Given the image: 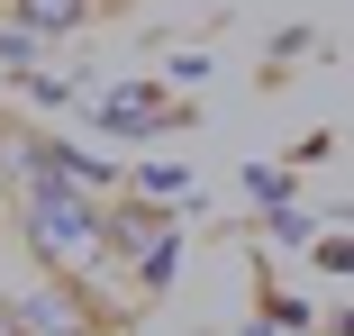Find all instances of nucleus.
Masks as SVG:
<instances>
[{
  "mask_svg": "<svg viewBox=\"0 0 354 336\" xmlns=\"http://www.w3.org/2000/svg\"><path fill=\"white\" fill-rule=\"evenodd\" d=\"M46 55H55V37H37L28 19H0V73H37Z\"/></svg>",
  "mask_w": 354,
  "mask_h": 336,
  "instance_id": "nucleus-6",
  "label": "nucleus"
},
{
  "mask_svg": "<svg viewBox=\"0 0 354 336\" xmlns=\"http://www.w3.org/2000/svg\"><path fill=\"white\" fill-rule=\"evenodd\" d=\"M91 118L109 127V137H164V127H182V109H173L164 82H118V91H100Z\"/></svg>",
  "mask_w": 354,
  "mask_h": 336,
  "instance_id": "nucleus-3",
  "label": "nucleus"
},
{
  "mask_svg": "<svg viewBox=\"0 0 354 336\" xmlns=\"http://www.w3.org/2000/svg\"><path fill=\"white\" fill-rule=\"evenodd\" d=\"M19 236H28V254L46 263V273H109V254H100V191H82V182H64V173H28L19 182Z\"/></svg>",
  "mask_w": 354,
  "mask_h": 336,
  "instance_id": "nucleus-1",
  "label": "nucleus"
},
{
  "mask_svg": "<svg viewBox=\"0 0 354 336\" xmlns=\"http://www.w3.org/2000/svg\"><path fill=\"white\" fill-rule=\"evenodd\" d=\"M10 318H19V336H100V327H109V318L91 309L82 273H46V282L10 291Z\"/></svg>",
  "mask_w": 354,
  "mask_h": 336,
  "instance_id": "nucleus-2",
  "label": "nucleus"
},
{
  "mask_svg": "<svg viewBox=\"0 0 354 336\" xmlns=\"http://www.w3.org/2000/svg\"><path fill=\"white\" fill-rule=\"evenodd\" d=\"M0 336H19V318H10V282H0Z\"/></svg>",
  "mask_w": 354,
  "mask_h": 336,
  "instance_id": "nucleus-8",
  "label": "nucleus"
},
{
  "mask_svg": "<svg viewBox=\"0 0 354 336\" xmlns=\"http://www.w3.org/2000/svg\"><path fill=\"white\" fill-rule=\"evenodd\" d=\"M100 10H109V0H10V19H28V28L55 37V46H64V37H82Z\"/></svg>",
  "mask_w": 354,
  "mask_h": 336,
  "instance_id": "nucleus-4",
  "label": "nucleus"
},
{
  "mask_svg": "<svg viewBox=\"0 0 354 336\" xmlns=\"http://www.w3.org/2000/svg\"><path fill=\"white\" fill-rule=\"evenodd\" d=\"M136 191H146V200H182L191 173H182V164H136Z\"/></svg>",
  "mask_w": 354,
  "mask_h": 336,
  "instance_id": "nucleus-7",
  "label": "nucleus"
},
{
  "mask_svg": "<svg viewBox=\"0 0 354 336\" xmlns=\"http://www.w3.org/2000/svg\"><path fill=\"white\" fill-rule=\"evenodd\" d=\"M127 263H136V273H127V291H136V300H164V291H173V263H182V236H173V227H155Z\"/></svg>",
  "mask_w": 354,
  "mask_h": 336,
  "instance_id": "nucleus-5",
  "label": "nucleus"
}]
</instances>
